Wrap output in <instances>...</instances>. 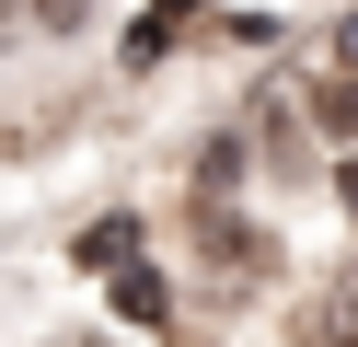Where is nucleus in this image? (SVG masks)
Wrapping results in <instances>:
<instances>
[{
	"instance_id": "nucleus-3",
	"label": "nucleus",
	"mask_w": 358,
	"mask_h": 347,
	"mask_svg": "<svg viewBox=\"0 0 358 347\" xmlns=\"http://www.w3.org/2000/svg\"><path fill=\"white\" fill-rule=\"evenodd\" d=\"M335 69H358V12H347V23H335Z\"/></svg>"
},
{
	"instance_id": "nucleus-4",
	"label": "nucleus",
	"mask_w": 358,
	"mask_h": 347,
	"mask_svg": "<svg viewBox=\"0 0 358 347\" xmlns=\"http://www.w3.org/2000/svg\"><path fill=\"white\" fill-rule=\"evenodd\" d=\"M162 12H196V0H162Z\"/></svg>"
},
{
	"instance_id": "nucleus-2",
	"label": "nucleus",
	"mask_w": 358,
	"mask_h": 347,
	"mask_svg": "<svg viewBox=\"0 0 358 347\" xmlns=\"http://www.w3.org/2000/svg\"><path fill=\"white\" fill-rule=\"evenodd\" d=\"M324 116H335V128L358 139V69H335V81H324Z\"/></svg>"
},
{
	"instance_id": "nucleus-1",
	"label": "nucleus",
	"mask_w": 358,
	"mask_h": 347,
	"mask_svg": "<svg viewBox=\"0 0 358 347\" xmlns=\"http://www.w3.org/2000/svg\"><path fill=\"white\" fill-rule=\"evenodd\" d=\"M312 347H358V278L324 301V324H312Z\"/></svg>"
}]
</instances>
